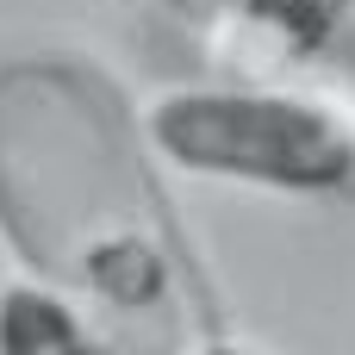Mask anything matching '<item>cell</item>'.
Masks as SVG:
<instances>
[{
    "label": "cell",
    "mask_w": 355,
    "mask_h": 355,
    "mask_svg": "<svg viewBox=\"0 0 355 355\" xmlns=\"http://www.w3.org/2000/svg\"><path fill=\"white\" fill-rule=\"evenodd\" d=\"M144 125L69 56L0 62V243L119 355L218 343L212 293L150 168Z\"/></svg>",
    "instance_id": "cell-1"
},
{
    "label": "cell",
    "mask_w": 355,
    "mask_h": 355,
    "mask_svg": "<svg viewBox=\"0 0 355 355\" xmlns=\"http://www.w3.org/2000/svg\"><path fill=\"white\" fill-rule=\"evenodd\" d=\"M156 162L262 187V193H337L355 181V119L318 94L275 81H187L150 94L137 112Z\"/></svg>",
    "instance_id": "cell-2"
},
{
    "label": "cell",
    "mask_w": 355,
    "mask_h": 355,
    "mask_svg": "<svg viewBox=\"0 0 355 355\" xmlns=\"http://www.w3.org/2000/svg\"><path fill=\"white\" fill-rule=\"evenodd\" d=\"M349 19L355 0H225V19L212 25L206 44L243 81H275L324 56Z\"/></svg>",
    "instance_id": "cell-3"
},
{
    "label": "cell",
    "mask_w": 355,
    "mask_h": 355,
    "mask_svg": "<svg viewBox=\"0 0 355 355\" xmlns=\"http://www.w3.org/2000/svg\"><path fill=\"white\" fill-rule=\"evenodd\" d=\"M0 355H119L69 300L37 281L0 287Z\"/></svg>",
    "instance_id": "cell-4"
},
{
    "label": "cell",
    "mask_w": 355,
    "mask_h": 355,
    "mask_svg": "<svg viewBox=\"0 0 355 355\" xmlns=\"http://www.w3.org/2000/svg\"><path fill=\"white\" fill-rule=\"evenodd\" d=\"M168 19H181L187 31H200V37H212V25L225 19V0H156Z\"/></svg>",
    "instance_id": "cell-5"
},
{
    "label": "cell",
    "mask_w": 355,
    "mask_h": 355,
    "mask_svg": "<svg viewBox=\"0 0 355 355\" xmlns=\"http://www.w3.org/2000/svg\"><path fill=\"white\" fill-rule=\"evenodd\" d=\"M200 355H262V349H243V343H225V337H218L212 349H200Z\"/></svg>",
    "instance_id": "cell-6"
}]
</instances>
